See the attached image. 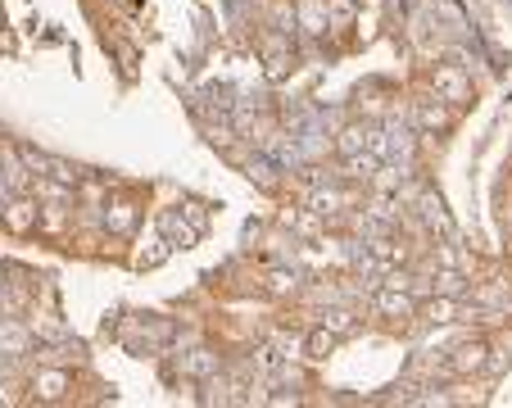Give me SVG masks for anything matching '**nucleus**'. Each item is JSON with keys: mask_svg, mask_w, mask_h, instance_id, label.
<instances>
[{"mask_svg": "<svg viewBox=\"0 0 512 408\" xmlns=\"http://www.w3.org/2000/svg\"><path fill=\"white\" fill-rule=\"evenodd\" d=\"M322 327L336 331V336H354L358 322H354V313H349V309H327V313H322Z\"/></svg>", "mask_w": 512, "mask_h": 408, "instance_id": "f8f14e48", "label": "nucleus"}, {"mask_svg": "<svg viewBox=\"0 0 512 408\" xmlns=\"http://www.w3.org/2000/svg\"><path fill=\"white\" fill-rule=\"evenodd\" d=\"M159 227H164V241L173 245V250H191V245L200 241V227L182 223V214H177V209H173V214H164V223H159Z\"/></svg>", "mask_w": 512, "mask_h": 408, "instance_id": "0eeeda50", "label": "nucleus"}, {"mask_svg": "<svg viewBox=\"0 0 512 408\" xmlns=\"http://www.w3.org/2000/svg\"><path fill=\"white\" fill-rule=\"evenodd\" d=\"M377 313H386V318H413L417 304L404 286H386V291H377Z\"/></svg>", "mask_w": 512, "mask_h": 408, "instance_id": "423d86ee", "label": "nucleus"}, {"mask_svg": "<svg viewBox=\"0 0 512 408\" xmlns=\"http://www.w3.org/2000/svg\"><path fill=\"white\" fill-rule=\"evenodd\" d=\"M417 123H422L426 132H445V127L454 123V114L445 109V100L435 96V100H426V105H417Z\"/></svg>", "mask_w": 512, "mask_h": 408, "instance_id": "1a4fd4ad", "label": "nucleus"}, {"mask_svg": "<svg viewBox=\"0 0 512 408\" xmlns=\"http://www.w3.org/2000/svg\"><path fill=\"white\" fill-rule=\"evenodd\" d=\"M136 218H141V204H136V200H114V204H105L100 223H105L109 236H132L136 232Z\"/></svg>", "mask_w": 512, "mask_h": 408, "instance_id": "39448f33", "label": "nucleus"}, {"mask_svg": "<svg viewBox=\"0 0 512 408\" xmlns=\"http://www.w3.org/2000/svg\"><path fill=\"white\" fill-rule=\"evenodd\" d=\"M368 141H372V127L368 123H354V127H345V132H340V155H358V150H368Z\"/></svg>", "mask_w": 512, "mask_h": 408, "instance_id": "9d476101", "label": "nucleus"}, {"mask_svg": "<svg viewBox=\"0 0 512 408\" xmlns=\"http://www.w3.org/2000/svg\"><path fill=\"white\" fill-rule=\"evenodd\" d=\"M485 368H490V345L485 340H463V345L449 350V372H458V377H472V372Z\"/></svg>", "mask_w": 512, "mask_h": 408, "instance_id": "7ed1b4c3", "label": "nucleus"}, {"mask_svg": "<svg viewBox=\"0 0 512 408\" xmlns=\"http://www.w3.org/2000/svg\"><path fill=\"white\" fill-rule=\"evenodd\" d=\"M426 318H431V322H454L458 318V300H454V295H431Z\"/></svg>", "mask_w": 512, "mask_h": 408, "instance_id": "ddd939ff", "label": "nucleus"}, {"mask_svg": "<svg viewBox=\"0 0 512 408\" xmlns=\"http://www.w3.org/2000/svg\"><path fill=\"white\" fill-rule=\"evenodd\" d=\"M28 345H32V331L23 327V322L0 318V350H10V354H28Z\"/></svg>", "mask_w": 512, "mask_h": 408, "instance_id": "6e6552de", "label": "nucleus"}, {"mask_svg": "<svg viewBox=\"0 0 512 408\" xmlns=\"http://www.w3.org/2000/svg\"><path fill=\"white\" fill-rule=\"evenodd\" d=\"M186 372H191V377H213V372H218V354L195 350L191 359H186Z\"/></svg>", "mask_w": 512, "mask_h": 408, "instance_id": "2eb2a0df", "label": "nucleus"}, {"mask_svg": "<svg viewBox=\"0 0 512 408\" xmlns=\"http://www.w3.org/2000/svg\"><path fill=\"white\" fill-rule=\"evenodd\" d=\"M431 91L440 100H445V105H463L467 100V91H472V82L463 78V68H454V64H440L431 73Z\"/></svg>", "mask_w": 512, "mask_h": 408, "instance_id": "20e7f679", "label": "nucleus"}, {"mask_svg": "<svg viewBox=\"0 0 512 408\" xmlns=\"http://www.w3.org/2000/svg\"><path fill=\"white\" fill-rule=\"evenodd\" d=\"M336 331H327V327H318V331H309V340H304V350H309V359H327L331 350H336Z\"/></svg>", "mask_w": 512, "mask_h": 408, "instance_id": "9b49d317", "label": "nucleus"}, {"mask_svg": "<svg viewBox=\"0 0 512 408\" xmlns=\"http://www.w3.org/2000/svg\"><path fill=\"white\" fill-rule=\"evenodd\" d=\"M268 282H272V291H277V295H286V291H295V277H290V272H272Z\"/></svg>", "mask_w": 512, "mask_h": 408, "instance_id": "a211bd4d", "label": "nucleus"}, {"mask_svg": "<svg viewBox=\"0 0 512 408\" xmlns=\"http://www.w3.org/2000/svg\"><path fill=\"white\" fill-rule=\"evenodd\" d=\"M37 218H41V204H37L32 191L10 195V200L0 204V227H5L10 236H32L37 232Z\"/></svg>", "mask_w": 512, "mask_h": 408, "instance_id": "f257e3e1", "label": "nucleus"}, {"mask_svg": "<svg viewBox=\"0 0 512 408\" xmlns=\"http://www.w3.org/2000/svg\"><path fill=\"white\" fill-rule=\"evenodd\" d=\"M73 390V372L68 368H55V363H41L37 372H32V395L41 399V404H59V399Z\"/></svg>", "mask_w": 512, "mask_h": 408, "instance_id": "f03ea898", "label": "nucleus"}, {"mask_svg": "<svg viewBox=\"0 0 512 408\" xmlns=\"http://www.w3.org/2000/svg\"><path fill=\"white\" fill-rule=\"evenodd\" d=\"M431 291H435V295H454V300H458V295H463V291H467V282H463V272L445 268V272H440V277H435V282H431Z\"/></svg>", "mask_w": 512, "mask_h": 408, "instance_id": "4468645a", "label": "nucleus"}, {"mask_svg": "<svg viewBox=\"0 0 512 408\" xmlns=\"http://www.w3.org/2000/svg\"><path fill=\"white\" fill-rule=\"evenodd\" d=\"M28 331H32L37 340H64V336H68L64 322H55V318H32V322H28Z\"/></svg>", "mask_w": 512, "mask_h": 408, "instance_id": "dca6fc26", "label": "nucleus"}, {"mask_svg": "<svg viewBox=\"0 0 512 408\" xmlns=\"http://www.w3.org/2000/svg\"><path fill=\"white\" fill-rule=\"evenodd\" d=\"M0 300H5V282H0Z\"/></svg>", "mask_w": 512, "mask_h": 408, "instance_id": "6ab92c4d", "label": "nucleus"}, {"mask_svg": "<svg viewBox=\"0 0 512 408\" xmlns=\"http://www.w3.org/2000/svg\"><path fill=\"white\" fill-rule=\"evenodd\" d=\"M177 214L186 218V223H195L204 232V223H209V214H204V204L200 200H186V204H177Z\"/></svg>", "mask_w": 512, "mask_h": 408, "instance_id": "f3484780", "label": "nucleus"}]
</instances>
